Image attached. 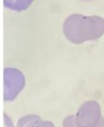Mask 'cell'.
<instances>
[{
    "mask_svg": "<svg viewBox=\"0 0 104 127\" xmlns=\"http://www.w3.org/2000/svg\"><path fill=\"white\" fill-rule=\"evenodd\" d=\"M101 119V110L95 101L87 102L78 113V127H96Z\"/></svg>",
    "mask_w": 104,
    "mask_h": 127,
    "instance_id": "cell-3",
    "label": "cell"
},
{
    "mask_svg": "<svg viewBox=\"0 0 104 127\" xmlns=\"http://www.w3.org/2000/svg\"><path fill=\"white\" fill-rule=\"evenodd\" d=\"M63 34L73 44L97 39L104 34V18L99 16L70 15L63 23Z\"/></svg>",
    "mask_w": 104,
    "mask_h": 127,
    "instance_id": "cell-1",
    "label": "cell"
},
{
    "mask_svg": "<svg viewBox=\"0 0 104 127\" xmlns=\"http://www.w3.org/2000/svg\"><path fill=\"white\" fill-rule=\"evenodd\" d=\"M84 1H90V0H84Z\"/></svg>",
    "mask_w": 104,
    "mask_h": 127,
    "instance_id": "cell-6",
    "label": "cell"
},
{
    "mask_svg": "<svg viewBox=\"0 0 104 127\" xmlns=\"http://www.w3.org/2000/svg\"><path fill=\"white\" fill-rule=\"evenodd\" d=\"M4 99L6 101H13L25 86V78L21 71L12 68H6L4 72Z\"/></svg>",
    "mask_w": 104,
    "mask_h": 127,
    "instance_id": "cell-2",
    "label": "cell"
},
{
    "mask_svg": "<svg viewBox=\"0 0 104 127\" xmlns=\"http://www.w3.org/2000/svg\"><path fill=\"white\" fill-rule=\"evenodd\" d=\"M17 127H54V125L50 122L41 121L37 115H28L19 120Z\"/></svg>",
    "mask_w": 104,
    "mask_h": 127,
    "instance_id": "cell-4",
    "label": "cell"
},
{
    "mask_svg": "<svg viewBox=\"0 0 104 127\" xmlns=\"http://www.w3.org/2000/svg\"><path fill=\"white\" fill-rule=\"evenodd\" d=\"M34 0H4V6L14 11H24L31 6Z\"/></svg>",
    "mask_w": 104,
    "mask_h": 127,
    "instance_id": "cell-5",
    "label": "cell"
}]
</instances>
